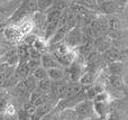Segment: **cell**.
<instances>
[{"instance_id": "obj_19", "label": "cell", "mask_w": 128, "mask_h": 120, "mask_svg": "<svg viewBox=\"0 0 128 120\" xmlns=\"http://www.w3.org/2000/svg\"><path fill=\"white\" fill-rule=\"evenodd\" d=\"M58 117L60 120H79L74 108H68V109L62 110Z\"/></svg>"}, {"instance_id": "obj_18", "label": "cell", "mask_w": 128, "mask_h": 120, "mask_svg": "<svg viewBox=\"0 0 128 120\" xmlns=\"http://www.w3.org/2000/svg\"><path fill=\"white\" fill-rule=\"evenodd\" d=\"M47 74L48 78L52 81H58L65 79V74H64V67L58 66V67H52V69L47 70Z\"/></svg>"}, {"instance_id": "obj_22", "label": "cell", "mask_w": 128, "mask_h": 120, "mask_svg": "<svg viewBox=\"0 0 128 120\" xmlns=\"http://www.w3.org/2000/svg\"><path fill=\"white\" fill-rule=\"evenodd\" d=\"M52 87V80L50 78H45L42 80L37 81V88L42 90L43 92H48Z\"/></svg>"}, {"instance_id": "obj_23", "label": "cell", "mask_w": 128, "mask_h": 120, "mask_svg": "<svg viewBox=\"0 0 128 120\" xmlns=\"http://www.w3.org/2000/svg\"><path fill=\"white\" fill-rule=\"evenodd\" d=\"M54 0H37V9L40 12H46L52 7Z\"/></svg>"}, {"instance_id": "obj_24", "label": "cell", "mask_w": 128, "mask_h": 120, "mask_svg": "<svg viewBox=\"0 0 128 120\" xmlns=\"http://www.w3.org/2000/svg\"><path fill=\"white\" fill-rule=\"evenodd\" d=\"M32 75H33L37 81L42 80V79H45V78H48V74H47V70L44 69L42 65H40V66H38L37 69H36L35 71L32 73Z\"/></svg>"}, {"instance_id": "obj_2", "label": "cell", "mask_w": 128, "mask_h": 120, "mask_svg": "<svg viewBox=\"0 0 128 120\" xmlns=\"http://www.w3.org/2000/svg\"><path fill=\"white\" fill-rule=\"evenodd\" d=\"M89 39H90V37L84 33L83 29L79 26H75L74 28L68 30V35L64 39V43L72 49H76L78 47L86 44Z\"/></svg>"}, {"instance_id": "obj_9", "label": "cell", "mask_w": 128, "mask_h": 120, "mask_svg": "<svg viewBox=\"0 0 128 120\" xmlns=\"http://www.w3.org/2000/svg\"><path fill=\"white\" fill-rule=\"evenodd\" d=\"M1 62H4L9 65V66H17L19 64V56L17 53V47L16 48H10L9 51H7L4 55L0 57Z\"/></svg>"}, {"instance_id": "obj_15", "label": "cell", "mask_w": 128, "mask_h": 120, "mask_svg": "<svg viewBox=\"0 0 128 120\" xmlns=\"http://www.w3.org/2000/svg\"><path fill=\"white\" fill-rule=\"evenodd\" d=\"M30 74H32V72H30V69H29L28 64H27V62H20L15 69V75L17 76L20 81L27 79Z\"/></svg>"}, {"instance_id": "obj_31", "label": "cell", "mask_w": 128, "mask_h": 120, "mask_svg": "<svg viewBox=\"0 0 128 120\" xmlns=\"http://www.w3.org/2000/svg\"><path fill=\"white\" fill-rule=\"evenodd\" d=\"M64 1H68V2H72V1H74V0H64Z\"/></svg>"}, {"instance_id": "obj_27", "label": "cell", "mask_w": 128, "mask_h": 120, "mask_svg": "<svg viewBox=\"0 0 128 120\" xmlns=\"http://www.w3.org/2000/svg\"><path fill=\"white\" fill-rule=\"evenodd\" d=\"M17 119L18 120H29L30 119V115H29L25 109L20 108V109L17 111Z\"/></svg>"}, {"instance_id": "obj_6", "label": "cell", "mask_w": 128, "mask_h": 120, "mask_svg": "<svg viewBox=\"0 0 128 120\" xmlns=\"http://www.w3.org/2000/svg\"><path fill=\"white\" fill-rule=\"evenodd\" d=\"M4 38L8 42L12 43H20L24 38V35L20 31L19 27L17 26L16 24H7L6 28L4 29V34H2Z\"/></svg>"}, {"instance_id": "obj_16", "label": "cell", "mask_w": 128, "mask_h": 120, "mask_svg": "<svg viewBox=\"0 0 128 120\" xmlns=\"http://www.w3.org/2000/svg\"><path fill=\"white\" fill-rule=\"evenodd\" d=\"M58 28V22H46L44 27V34H43V38L48 43V40L53 37L55 31Z\"/></svg>"}, {"instance_id": "obj_7", "label": "cell", "mask_w": 128, "mask_h": 120, "mask_svg": "<svg viewBox=\"0 0 128 120\" xmlns=\"http://www.w3.org/2000/svg\"><path fill=\"white\" fill-rule=\"evenodd\" d=\"M111 46H112V39L107 34L93 38V49L100 52V53H104Z\"/></svg>"}, {"instance_id": "obj_20", "label": "cell", "mask_w": 128, "mask_h": 120, "mask_svg": "<svg viewBox=\"0 0 128 120\" xmlns=\"http://www.w3.org/2000/svg\"><path fill=\"white\" fill-rule=\"evenodd\" d=\"M54 107H55L54 103H52L51 101H47V102H45V103H43V105L36 107V114L43 118V117L46 116L47 114H50V112L54 109Z\"/></svg>"}, {"instance_id": "obj_29", "label": "cell", "mask_w": 128, "mask_h": 120, "mask_svg": "<svg viewBox=\"0 0 128 120\" xmlns=\"http://www.w3.org/2000/svg\"><path fill=\"white\" fill-rule=\"evenodd\" d=\"M6 119V116H4V111H0V120H4Z\"/></svg>"}, {"instance_id": "obj_3", "label": "cell", "mask_w": 128, "mask_h": 120, "mask_svg": "<svg viewBox=\"0 0 128 120\" xmlns=\"http://www.w3.org/2000/svg\"><path fill=\"white\" fill-rule=\"evenodd\" d=\"M107 66V62L104 57V53L93 49L86 58V70L93 71H102Z\"/></svg>"}, {"instance_id": "obj_30", "label": "cell", "mask_w": 128, "mask_h": 120, "mask_svg": "<svg viewBox=\"0 0 128 120\" xmlns=\"http://www.w3.org/2000/svg\"><path fill=\"white\" fill-rule=\"evenodd\" d=\"M58 116H56V117H54V118L52 119V120H60V119H58Z\"/></svg>"}, {"instance_id": "obj_17", "label": "cell", "mask_w": 128, "mask_h": 120, "mask_svg": "<svg viewBox=\"0 0 128 120\" xmlns=\"http://www.w3.org/2000/svg\"><path fill=\"white\" fill-rule=\"evenodd\" d=\"M17 53L19 56V63L20 62H27L29 60V46L25 43L20 42L17 45Z\"/></svg>"}, {"instance_id": "obj_25", "label": "cell", "mask_w": 128, "mask_h": 120, "mask_svg": "<svg viewBox=\"0 0 128 120\" xmlns=\"http://www.w3.org/2000/svg\"><path fill=\"white\" fill-rule=\"evenodd\" d=\"M22 109H25L27 112H28L29 115H34V114H36V106L34 105V103H32L30 101H27V102H25L24 105H22Z\"/></svg>"}, {"instance_id": "obj_10", "label": "cell", "mask_w": 128, "mask_h": 120, "mask_svg": "<svg viewBox=\"0 0 128 120\" xmlns=\"http://www.w3.org/2000/svg\"><path fill=\"white\" fill-rule=\"evenodd\" d=\"M94 106V114L100 120H104L109 114H110V106L109 101H104V102H93Z\"/></svg>"}, {"instance_id": "obj_8", "label": "cell", "mask_w": 128, "mask_h": 120, "mask_svg": "<svg viewBox=\"0 0 128 120\" xmlns=\"http://www.w3.org/2000/svg\"><path fill=\"white\" fill-rule=\"evenodd\" d=\"M100 72L101 71H93V70H86L82 73V75L80 76L79 82L81 83L84 87H89V85H92L96 83L98 76H99Z\"/></svg>"}, {"instance_id": "obj_4", "label": "cell", "mask_w": 128, "mask_h": 120, "mask_svg": "<svg viewBox=\"0 0 128 120\" xmlns=\"http://www.w3.org/2000/svg\"><path fill=\"white\" fill-rule=\"evenodd\" d=\"M75 111H76L78 118L79 120H86L96 117L94 114V106H93V101L86 99V100L81 101L74 107Z\"/></svg>"}, {"instance_id": "obj_5", "label": "cell", "mask_w": 128, "mask_h": 120, "mask_svg": "<svg viewBox=\"0 0 128 120\" xmlns=\"http://www.w3.org/2000/svg\"><path fill=\"white\" fill-rule=\"evenodd\" d=\"M100 12L104 15L110 16V15H118V13L124 11V6L115 0H98Z\"/></svg>"}, {"instance_id": "obj_13", "label": "cell", "mask_w": 128, "mask_h": 120, "mask_svg": "<svg viewBox=\"0 0 128 120\" xmlns=\"http://www.w3.org/2000/svg\"><path fill=\"white\" fill-rule=\"evenodd\" d=\"M68 30H70V27L68 25H64V26H61L58 28V30L55 31V34L53 35V37L48 40V45L51 44H56V43H61V42H64L65 39L66 35H68Z\"/></svg>"}, {"instance_id": "obj_33", "label": "cell", "mask_w": 128, "mask_h": 120, "mask_svg": "<svg viewBox=\"0 0 128 120\" xmlns=\"http://www.w3.org/2000/svg\"><path fill=\"white\" fill-rule=\"evenodd\" d=\"M115 1H116V0H115Z\"/></svg>"}, {"instance_id": "obj_21", "label": "cell", "mask_w": 128, "mask_h": 120, "mask_svg": "<svg viewBox=\"0 0 128 120\" xmlns=\"http://www.w3.org/2000/svg\"><path fill=\"white\" fill-rule=\"evenodd\" d=\"M45 13H46V22H58L62 11L53 9V10H47Z\"/></svg>"}, {"instance_id": "obj_32", "label": "cell", "mask_w": 128, "mask_h": 120, "mask_svg": "<svg viewBox=\"0 0 128 120\" xmlns=\"http://www.w3.org/2000/svg\"><path fill=\"white\" fill-rule=\"evenodd\" d=\"M97 2H98V0H97Z\"/></svg>"}, {"instance_id": "obj_26", "label": "cell", "mask_w": 128, "mask_h": 120, "mask_svg": "<svg viewBox=\"0 0 128 120\" xmlns=\"http://www.w3.org/2000/svg\"><path fill=\"white\" fill-rule=\"evenodd\" d=\"M27 64H28L29 69H30V72L33 73L38 66H40V60H36V58H29L27 61Z\"/></svg>"}, {"instance_id": "obj_14", "label": "cell", "mask_w": 128, "mask_h": 120, "mask_svg": "<svg viewBox=\"0 0 128 120\" xmlns=\"http://www.w3.org/2000/svg\"><path fill=\"white\" fill-rule=\"evenodd\" d=\"M106 70L108 71V73L110 75H118V76H122L125 71V62H111L108 63L106 66Z\"/></svg>"}, {"instance_id": "obj_1", "label": "cell", "mask_w": 128, "mask_h": 120, "mask_svg": "<svg viewBox=\"0 0 128 120\" xmlns=\"http://www.w3.org/2000/svg\"><path fill=\"white\" fill-rule=\"evenodd\" d=\"M47 51L54 56L56 61L61 64V66L66 67L75 61L78 57V54L75 49H72L68 47L64 42L51 44L47 47Z\"/></svg>"}, {"instance_id": "obj_12", "label": "cell", "mask_w": 128, "mask_h": 120, "mask_svg": "<svg viewBox=\"0 0 128 120\" xmlns=\"http://www.w3.org/2000/svg\"><path fill=\"white\" fill-rule=\"evenodd\" d=\"M18 27H19L20 31L22 33V35H28V34H32L34 31V21L32 16H28V17H25L24 19H22L20 21H18L17 24Z\"/></svg>"}, {"instance_id": "obj_11", "label": "cell", "mask_w": 128, "mask_h": 120, "mask_svg": "<svg viewBox=\"0 0 128 120\" xmlns=\"http://www.w3.org/2000/svg\"><path fill=\"white\" fill-rule=\"evenodd\" d=\"M40 65H42L44 69H46V70L52 69V67L61 66V64L55 60V58H54V56L52 55L48 51L43 52L42 53V57H40Z\"/></svg>"}, {"instance_id": "obj_28", "label": "cell", "mask_w": 128, "mask_h": 120, "mask_svg": "<svg viewBox=\"0 0 128 120\" xmlns=\"http://www.w3.org/2000/svg\"><path fill=\"white\" fill-rule=\"evenodd\" d=\"M42 119V117H40L37 114H34L30 116V120H40Z\"/></svg>"}]
</instances>
